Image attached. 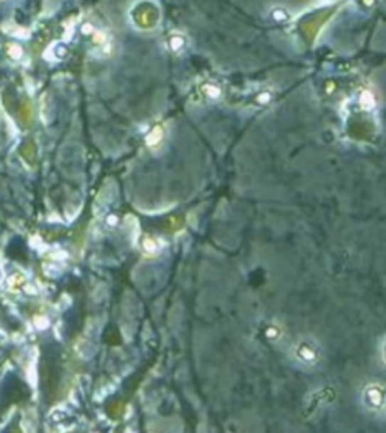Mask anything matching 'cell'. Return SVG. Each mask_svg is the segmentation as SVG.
<instances>
[{"mask_svg": "<svg viewBox=\"0 0 386 433\" xmlns=\"http://www.w3.org/2000/svg\"><path fill=\"white\" fill-rule=\"evenodd\" d=\"M294 356L305 365H316L320 358V349L313 340H301L294 348Z\"/></svg>", "mask_w": 386, "mask_h": 433, "instance_id": "obj_1", "label": "cell"}, {"mask_svg": "<svg viewBox=\"0 0 386 433\" xmlns=\"http://www.w3.org/2000/svg\"><path fill=\"white\" fill-rule=\"evenodd\" d=\"M364 405L371 411H380L386 406V388L377 383H371L363 394Z\"/></svg>", "mask_w": 386, "mask_h": 433, "instance_id": "obj_2", "label": "cell"}, {"mask_svg": "<svg viewBox=\"0 0 386 433\" xmlns=\"http://www.w3.org/2000/svg\"><path fill=\"white\" fill-rule=\"evenodd\" d=\"M380 352H382V360H383V364L386 365V337L383 338L382 341V348H380Z\"/></svg>", "mask_w": 386, "mask_h": 433, "instance_id": "obj_3", "label": "cell"}, {"mask_svg": "<svg viewBox=\"0 0 386 433\" xmlns=\"http://www.w3.org/2000/svg\"><path fill=\"white\" fill-rule=\"evenodd\" d=\"M385 407H386V406H385Z\"/></svg>", "mask_w": 386, "mask_h": 433, "instance_id": "obj_4", "label": "cell"}]
</instances>
